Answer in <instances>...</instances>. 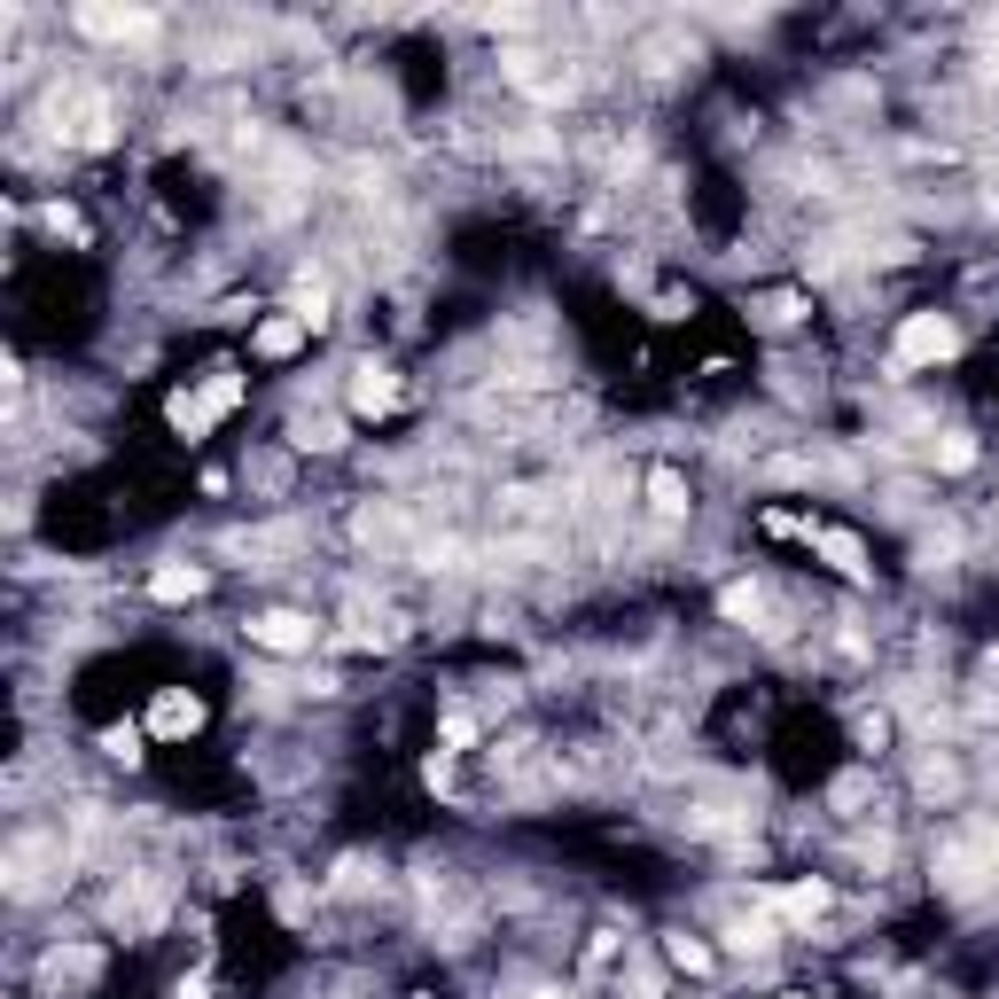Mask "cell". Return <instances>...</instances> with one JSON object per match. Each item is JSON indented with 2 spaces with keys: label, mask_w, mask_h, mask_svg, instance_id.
<instances>
[{
  "label": "cell",
  "mask_w": 999,
  "mask_h": 999,
  "mask_svg": "<svg viewBox=\"0 0 999 999\" xmlns=\"http://www.w3.org/2000/svg\"><path fill=\"white\" fill-rule=\"evenodd\" d=\"M297 337H304V320H297V312H289V320H266V328H258V337H250V344H258V352H273V360H281V352H297Z\"/></svg>",
  "instance_id": "ba28073f"
},
{
  "label": "cell",
  "mask_w": 999,
  "mask_h": 999,
  "mask_svg": "<svg viewBox=\"0 0 999 999\" xmlns=\"http://www.w3.org/2000/svg\"><path fill=\"white\" fill-rule=\"evenodd\" d=\"M79 24H87V32H110V40H126V32H149V17H110V9H79Z\"/></svg>",
  "instance_id": "9c48e42d"
},
{
  "label": "cell",
  "mask_w": 999,
  "mask_h": 999,
  "mask_svg": "<svg viewBox=\"0 0 999 999\" xmlns=\"http://www.w3.org/2000/svg\"><path fill=\"white\" fill-rule=\"evenodd\" d=\"M937 461H945V469H968V461H976V446H968V438H945V446H937Z\"/></svg>",
  "instance_id": "8fae6325"
},
{
  "label": "cell",
  "mask_w": 999,
  "mask_h": 999,
  "mask_svg": "<svg viewBox=\"0 0 999 999\" xmlns=\"http://www.w3.org/2000/svg\"><path fill=\"white\" fill-rule=\"evenodd\" d=\"M672 960H680V968H711V945H688V937H672Z\"/></svg>",
  "instance_id": "7c38bea8"
},
{
  "label": "cell",
  "mask_w": 999,
  "mask_h": 999,
  "mask_svg": "<svg viewBox=\"0 0 999 999\" xmlns=\"http://www.w3.org/2000/svg\"><path fill=\"white\" fill-rule=\"evenodd\" d=\"M250 640H258V648H273V656H304V648L320 640V625H312V617H297V609H266V617H250Z\"/></svg>",
  "instance_id": "7a4b0ae2"
},
{
  "label": "cell",
  "mask_w": 999,
  "mask_h": 999,
  "mask_svg": "<svg viewBox=\"0 0 999 999\" xmlns=\"http://www.w3.org/2000/svg\"><path fill=\"white\" fill-rule=\"evenodd\" d=\"M805 539H812V547H820V555H828V562L843 570V578H867V555H859V539H851V531H828V523H805Z\"/></svg>",
  "instance_id": "5b68a950"
},
{
  "label": "cell",
  "mask_w": 999,
  "mask_h": 999,
  "mask_svg": "<svg viewBox=\"0 0 999 999\" xmlns=\"http://www.w3.org/2000/svg\"><path fill=\"white\" fill-rule=\"evenodd\" d=\"M960 352V328L945 320V312H913L906 328H898V368H937V360H952Z\"/></svg>",
  "instance_id": "6da1fadb"
},
{
  "label": "cell",
  "mask_w": 999,
  "mask_h": 999,
  "mask_svg": "<svg viewBox=\"0 0 999 999\" xmlns=\"http://www.w3.org/2000/svg\"><path fill=\"white\" fill-rule=\"evenodd\" d=\"M648 500H656V516H688V484H680V469H656V477H648Z\"/></svg>",
  "instance_id": "8992f818"
},
{
  "label": "cell",
  "mask_w": 999,
  "mask_h": 999,
  "mask_svg": "<svg viewBox=\"0 0 999 999\" xmlns=\"http://www.w3.org/2000/svg\"><path fill=\"white\" fill-rule=\"evenodd\" d=\"M196 727H203V703H196V696H180V688H164V696H157V711H149V735H157V742H188Z\"/></svg>",
  "instance_id": "3957f363"
},
{
  "label": "cell",
  "mask_w": 999,
  "mask_h": 999,
  "mask_svg": "<svg viewBox=\"0 0 999 999\" xmlns=\"http://www.w3.org/2000/svg\"><path fill=\"white\" fill-rule=\"evenodd\" d=\"M149 593H157V601H196V593H203V570H157Z\"/></svg>",
  "instance_id": "52a82bcc"
},
{
  "label": "cell",
  "mask_w": 999,
  "mask_h": 999,
  "mask_svg": "<svg viewBox=\"0 0 999 999\" xmlns=\"http://www.w3.org/2000/svg\"><path fill=\"white\" fill-rule=\"evenodd\" d=\"M820 906H828V890H820V882H797V890H781V913H789V921H812Z\"/></svg>",
  "instance_id": "30bf717a"
},
{
  "label": "cell",
  "mask_w": 999,
  "mask_h": 999,
  "mask_svg": "<svg viewBox=\"0 0 999 999\" xmlns=\"http://www.w3.org/2000/svg\"><path fill=\"white\" fill-rule=\"evenodd\" d=\"M391 407H399V376L376 368V360L352 368V414H391Z\"/></svg>",
  "instance_id": "277c9868"
}]
</instances>
